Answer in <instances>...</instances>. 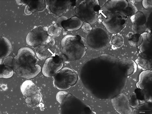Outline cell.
Masks as SVG:
<instances>
[{"instance_id":"484cf974","label":"cell","mask_w":152,"mask_h":114,"mask_svg":"<svg viewBox=\"0 0 152 114\" xmlns=\"http://www.w3.org/2000/svg\"><path fill=\"white\" fill-rule=\"evenodd\" d=\"M111 43L112 45L115 48H119L123 44V38L119 35H115L112 38Z\"/></svg>"},{"instance_id":"83f0119b","label":"cell","mask_w":152,"mask_h":114,"mask_svg":"<svg viewBox=\"0 0 152 114\" xmlns=\"http://www.w3.org/2000/svg\"><path fill=\"white\" fill-rule=\"evenodd\" d=\"M14 58L11 57H8L2 59V62L1 64H3L13 67V63Z\"/></svg>"},{"instance_id":"5bb4252c","label":"cell","mask_w":152,"mask_h":114,"mask_svg":"<svg viewBox=\"0 0 152 114\" xmlns=\"http://www.w3.org/2000/svg\"><path fill=\"white\" fill-rule=\"evenodd\" d=\"M140 67L146 70H152L151 49L141 53L135 61Z\"/></svg>"},{"instance_id":"f1b7e54d","label":"cell","mask_w":152,"mask_h":114,"mask_svg":"<svg viewBox=\"0 0 152 114\" xmlns=\"http://www.w3.org/2000/svg\"><path fill=\"white\" fill-rule=\"evenodd\" d=\"M142 5L144 8L148 10H151L152 9V1H147V0H143L142 1Z\"/></svg>"},{"instance_id":"30bf717a","label":"cell","mask_w":152,"mask_h":114,"mask_svg":"<svg viewBox=\"0 0 152 114\" xmlns=\"http://www.w3.org/2000/svg\"><path fill=\"white\" fill-rule=\"evenodd\" d=\"M63 62L61 57L57 55L47 58L42 70L43 75L48 78L53 77L62 69Z\"/></svg>"},{"instance_id":"e0dca14e","label":"cell","mask_w":152,"mask_h":114,"mask_svg":"<svg viewBox=\"0 0 152 114\" xmlns=\"http://www.w3.org/2000/svg\"><path fill=\"white\" fill-rule=\"evenodd\" d=\"M28 5L32 12H39L46 9V3L45 0L27 1Z\"/></svg>"},{"instance_id":"277c9868","label":"cell","mask_w":152,"mask_h":114,"mask_svg":"<svg viewBox=\"0 0 152 114\" xmlns=\"http://www.w3.org/2000/svg\"><path fill=\"white\" fill-rule=\"evenodd\" d=\"M101 7L97 0L82 1L75 8L76 16L84 22L94 24L98 21Z\"/></svg>"},{"instance_id":"ffe728a7","label":"cell","mask_w":152,"mask_h":114,"mask_svg":"<svg viewBox=\"0 0 152 114\" xmlns=\"http://www.w3.org/2000/svg\"><path fill=\"white\" fill-rule=\"evenodd\" d=\"M14 72L13 67L2 64L0 65V78H10L13 76Z\"/></svg>"},{"instance_id":"4dcf8cb0","label":"cell","mask_w":152,"mask_h":114,"mask_svg":"<svg viewBox=\"0 0 152 114\" xmlns=\"http://www.w3.org/2000/svg\"><path fill=\"white\" fill-rule=\"evenodd\" d=\"M82 28L85 32H89L92 29L91 25L89 23H87L83 24Z\"/></svg>"},{"instance_id":"ba28073f","label":"cell","mask_w":152,"mask_h":114,"mask_svg":"<svg viewBox=\"0 0 152 114\" xmlns=\"http://www.w3.org/2000/svg\"><path fill=\"white\" fill-rule=\"evenodd\" d=\"M45 1L46 8L50 14L58 17L66 13L72 6H75L77 1L46 0Z\"/></svg>"},{"instance_id":"1f68e13d","label":"cell","mask_w":152,"mask_h":114,"mask_svg":"<svg viewBox=\"0 0 152 114\" xmlns=\"http://www.w3.org/2000/svg\"><path fill=\"white\" fill-rule=\"evenodd\" d=\"M15 2L17 4L20 6H26L28 5L27 1L23 0H15Z\"/></svg>"},{"instance_id":"8fae6325","label":"cell","mask_w":152,"mask_h":114,"mask_svg":"<svg viewBox=\"0 0 152 114\" xmlns=\"http://www.w3.org/2000/svg\"><path fill=\"white\" fill-rule=\"evenodd\" d=\"M112 104L115 109L121 114H130L132 113L127 97L121 93L112 99Z\"/></svg>"},{"instance_id":"9a60e30c","label":"cell","mask_w":152,"mask_h":114,"mask_svg":"<svg viewBox=\"0 0 152 114\" xmlns=\"http://www.w3.org/2000/svg\"><path fill=\"white\" fill-rule=\"evenodd\" d=\"M83 22L77 16L63 21L61 26L66 31H73L77 30L82 28Z\"/></svg>"},{"instance_id":"4fadbf2b","label":"cell","mask_w":152,"mask_h":114,"mask_svg":"<svg viewBox=\"0 0 152 114\" xmlns=\"http://www.w3.org/2000/svg\"><path fill=\"white\" fill-rule=\"evenodd\" d=\"M152 70H146L142 72L139 76L137 87L146 93L151 94V89Z\"/></svg>"},{"instance_id":"5b68a950","label":"cell","mask_w":152,"mask_h":114,"mask_svg":"<svg viewBox=\"0 0 152 114\" xmlns=\"http://www.w3.org/2000/svg\"><path fill=\"white\" fill-rule=\"evenodd\" d=\"M52 77L54 86L61 90L69 89L77 83L78 78L77 73L69 68L61 69Z\"/></svg>"},{"instance_id":"8992f818","label":"cell","mask_w":152,"mask_h":114,"mask_svg":"<svg viewBox=\"0 0 152 114\" xmlns=\"http://www.w3.org/2000/svg\"><path fill=\"white\" fill-rule=\"evenodd\" d=\"M86 39L87 45L95 50L104 49L108 45L109 41L107 33L100 28L92 29L87 34Z\"/></svg>"},{"instance_id":"ac0fdd59","label":"cell","mask_w":152,"mask_h":114,"mask_svg":"<svg viewBox=\"0 0 152 114\" xmlns=\"http://www.w3.org/2000/svg\"><path fill=\"white\" fill-rule=\"evenodd\" d=\"M152 112V102L148 101L140 104L135 108L134 114H150Z\"/></svg>"},{"instance_id":"52a82bcc","label":"cell","mask_w":152,"mask_h":114,"mask_svg":"<svg viewBox=\"0 0 152 114\" xmlns=\"http://www.w3.org/2000/svg\"><path fill=\"white\" fill-rule=\"evenodd\" d=\"M21 90L25 97L26 103L30 107L37 106L42 100L41 94L32 81L27 80L24 82L21 86Z\"/></svg>"},{"instance_id":"d4e9b609","label":"cell","mask_w":152,"mask_h":114,"mask_svg":"<svg viewBox=\"0 0 152 114\" xmlns=\"http://www.w3.org/2000/svg\"><path fill=\"white\" fill-rule=\"evenodd\" d=\"M129 2V6L123 11V12L127 17H132L138 11V9L134 5V4L130 2Z\"/></svg>"},{"instance_id":"3957f363","label":"cell","mask_w":152,"mask_h":114,"mask_svg":"<svg viewBox=\"0 0 152 114\" xmlns=\"http://www.w3.org/2000/svg\"><path fill=\"white\" fill-rule=\"evenodd\" d=\"M127 17L123 11L114 10L102 7L100 10L98 21L102 23L107 30L111 34H116L125 27Z\"/></svg>"},{"instance_id":"4316f807","label":"cell","mask_w":152,"mask_h":114,"mask_svg":"<svg viewBox=\"0 0 152 114\" xmlns=\"http://www.w3.org/2000/svg\"><path fill=\"white\" fill-rule=\"evenodd\" d=\"M129 102L130 105L133 108H135L138 107L140 103L137 94L133 92L131 94Z\"/></svg>"},{"instance_id":"9c48e42d","label":"cell","mask_w":152,"mask_h":114,"mask_svg":"<svg viewBox=\"0 0 152 114\" xmlns=\"http://www.w3.org/2000/svg\"><path fill=\"white\" fill-rule=\"evenodd\" d=\"M48 30V28L46 26H39L35 27L26 35L27 44L35 48L41 45L49 36Z\"/></svg>"},{"instance_id":"d6986e66","label":"cell","mask_w":152,"mask_h":114,"mask_svg":"<svg viewBox=\"0 0 152 114\" xmlns=\"http://www.w3.org/2000/svg\"><path fill=\"white\" fill-rule=\"evenodd\" d=\"M129 34L128 42L129 45L133 48H137L140 45L142 41L143 38L141 35L129 33Z\"/></svg>"},{"instance_id":"2e32d148","label":"cell","mask_w":152,"mask_h":114,"mask_svg":"<svg viewBox=\"0 0 152 114\" xmlns=\"http://www.w3.org/2000/svg\"><path fill=\"white\" fill-rule=\"evenodd\" d=\"M12 49V45L8 38L4 37H0V59L9 57Z\"/></svg>"},{"instance_id":"7a4b0ae2","label":"cell","mask_w":152,"mask_h":114,"mask_svg":"<svg viewBox=\"0 0 152 114\" xmlns=\"http://www.w3.org/2000/svg\"><path fill=\"white\" fill-rule=\"evenodd\" d=\"M84 38L79 35H66L61 42L60 57L63 62L69 63L70 61L81 60L86 52Z\"/></svg>"},{"instance_id":"7402d4cb","label":"cell","mask_w":152,"mask_h":114,"mask_svg":"<svg viewBox=\"0 0 152 114\" xmlns=\"http://www.w3.org/2000/svg\"><path fill=\"white\" fill-rule=\"evenodd\" d=\"M61 28L57 23H53L48 28V33L49 36L51 37H58L61 32Z\"/></svg>"},{"instance_id":"d6a6232c","label":"cell","mask_w":152,"mask_h":114,"mask_svg":"<svg viewBox=\"0 0 152 114\" xmlns=\"http://www.w3.org/2000/svg\"><path fill=\"white\" fill-rule=\"evenodd\" d=\"M24 12L26 15H31L33 13L31 11L29 6L28 5L25 7Z\"/></svg>"},{"instance_id":"7c38bea8","label":"cell","mask_w":152,"mask_h":114,"mask_svg":"<svg viewBox=\"0 0 152 114\" xmlns=\"http://www.w3.org/2000/svg\"><path fill=\"white\" fill-rule=\"evenodd\" d=\"M55 43L53 37L49 36L41 45L36 47V55L39 60H43L47 59L51 52Z\"/></svg>"},{"instance_id":"6da1fadb","label":"cell","mask_w":152,"mask_h":114,"mask_svg":"<svg viewBox=\"0 0 152 114\" xmlns=\"http://www.w3.org/2000/svg\"><path fill=\"white\" fill-rule=\"evenodd\" d=\"M35 56L34 51L29 47L20 48L13 61L14 72L20 77L26 79L37 77L41 72V68L36 64L37 60Z\"/></svg>"},{"instance_id":"44dd1931","label":"cell","mask_w":152,"mask_h":114,"mask_svg":"<svg viewBox=\"0 0 152 114\" xmlns=\"http://www.w3.org/2000/svg\"><path fill=\"white\" fill-rule=\"evenodd\" d=\"M131 20L134 24L138 25L145 24L146 22L145 16L141 11H138L130 18Z\"/></svg>"},{"instance_id":"603a6c76","label":"cell","mask_w":152,"mask_h":114,"mask_svg":"<svg viewBox=\"0 0 152 114\" xmlns=\"http://www.w3.org/2000/svg\"><path fill=\"white\" fill-rule=\"evenodd\" d=\"M132 30L135 34L141 35L145 33L152 34L151 30L148 28L145 23L142 25L134 24L132 25Z\"/></svg>"},{"instance_id":"cb8c5ba5","label":"cell","mask_w":152,"mask_h":114,"mask_svg":"<svg viewBox=\"0 0 152 114\" xmlns=\"http://www.w3.org/2000/svg\"><path fill=\"white\" fill-rule=\"evenodd\" d=\"M146 34V33H145L141 34L143 40L141 44L138 47L141 53L151 49L152 42H150L147 40Z\"/></svg>"},{"instance_id":"f546056e","label":"cell","mask_w":152,"mask_h":114,"mask_svg":"<svg viewBox=\"0 0 152 114\" xmlns=\"http://www.w3.org/2000/svg\"><path fill=\"white\" fill-rule=\"evenodd\" d=\"M146 18V22L145 23L148 28L150 30L152 29V12H150L149 17Z\"/></svg>"}]
</instances>
